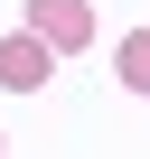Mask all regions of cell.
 <instances>
[{
    "mask_svg": "<svg viewBox=\"0 0 150 159\" xmlns=\"http://www.w3.org/2000/svg\"><path fill=\"white\" fill-rule=\"evenodd\" d=\"M28 38L56 47V56H75V47L94 38V10H85V0H28Z\"/></svg>",
    "mask_w": 150,
    "mask_h": 159,
    "instance_id": "1",
    "label": "cell"
},
{
    "mask_svg": "<svg viewBox=\"0 0 150 159\" xmlns=\"http://www.w3.org/2000/svg\"><path fill=\"white\" fill-rule=\"evenodd\" d=\"M47 75H56V47H38L28 28H19V38H0V84H10V94H38Z\"/></svg>",
    "mask_w": 150,
    "mask_h": 159,
    "instance_id": "2",
    "label": "cell"
},
{
    "mask_svg": "<svg viewBox=\"0 0 150 159\" xmlns=\"http://www.w3.org/2000/svg\"><path fill=\"white\" fill-rule=\"evenodd\" d=\"M122 84H131V94H150V28H131V38H122Z\"/></svg>",
    "mask_w": 150,
    "mask_h": 159,
    "instance_id": "3",
    "label": "cell"
}]
</instances>
